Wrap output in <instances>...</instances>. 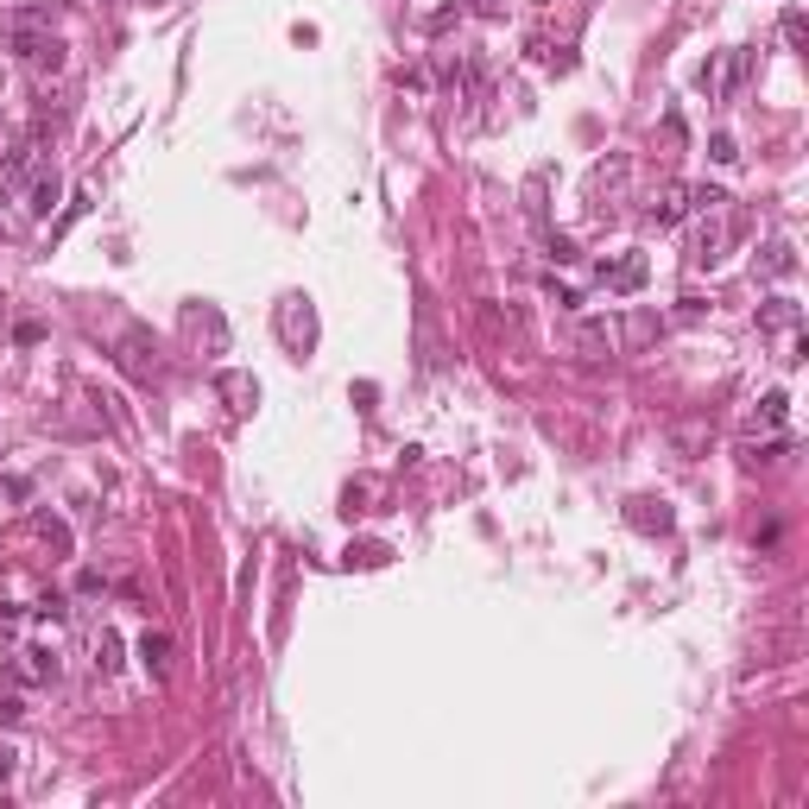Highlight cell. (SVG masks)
<instances>
[{
  "instance_id": "1",
  "label": "cell",
  "mask_w": 809,
  "mask_h": 809,
  "mask_svg": "<svg viewBox=\"0 0 809 809\" xmlns=\"http://www.w3.org/2000/svg\"><path fill=\"white\" fill-rule=\"evenodd\" d=\"M13 51H19L32 70H64V38L45 32V25H13Z\"/></svg>"
},
{
  "instance_id": "2",
  "label": "cell",
  "mask_w": 809,
  "mask_h": 809,
  "mask_svg": "<svg viewBox=\"0 0 809 809\" xmlns=\"http://www.w3.org/2000/svg\"><path fill=\"white\" fill-rule=\"evenodd\" d=\"M38 139H45V121L32 127V139H25L19 152H6V165H0V196H19V190H25V177H32V158H38Z\"/></svg>"
},
{
  "instance_id": "3",
  "label": "cell",
  "mask_w": 809,
  "mask_h": 809,
  "mask_svg": "<svg viewBox=\"0 0 809 809\" xmlns=\"http://www.w3.org/2000/svg\"><path fill=\"white\" fill-rule=\"evenodd\" d=\"M145 355H152V335H145V329H127V335H121V367H127L134 380H152V374H158V361H145Z\"/></svg>"
},
{
  "instance_id": "4",
  "label": "cell",
  "mask_w": 809,
  "mask_h": 809,
  "mask_svg": "<svg viewBox=\"0 0 809 809\" xmlns=\"http://www.w3.org/2000/svg\"><path fill=\"white\" fill-rule=\"evenodd\" d=\"M139 664L152 671V683H165V671H171V633H145L139 639Z\"/></svg>"
},
{
  "instance_id": "5",
  "label": "cell",
  "mask_w": 809,
  "mask_h": 809,
  "mask_svg": "<svg viewBox=\"0 0 809 809\" xmlns=\"http://www.w3.org/2000/svg\"><path fill=\"white\" fill-rule=\"evenodd\" d=\"M626 525H639V532H671V506H658V500H633L626 506Z\"/></svg>"
},
{
  "instance_id": "6",
  "label": "cell",
  "mask_w": 809,
  "mask_h": 809,
  "mask_svg": "<svg viewBox=\"0 0 809 809\" xmlns=\"http://www.w3.org/2000/svg\"><path fill=\"white\" fill-rule=\"evenodd\" d=\"M594 278H601L607 291H639V285H645V260H620V266H601Z\"/></svg>"
},
{
  "instance_id": "7",
  "label": "cell",
  "mask_w": 809,
  "mask_h": 809,
  "mask_svg": "<svg viewBox=\"0 0 809 809\" xmlns=\"http://www.w3.org/2000/svg\"><path fill=\"white\" fill-rule=\"evenodd\" d=\"M689 209H695V196H689V190L676 184V190H664V203L652 209V222H658V228H676V222H683Z\"/></svg>"
},
{
  "instance_id": "8",
  "label": "cell",
  "mask_w": 809,
  "mask_h": 809,
  "mask_svg": "<svg viewBox=\"0 0 809 809\" xmlns=\"http://www.w3.org/2000/svg\"><path fill=\"white\" fill-rule=\"evenodd\" d=\"M64 203V184H57V171H45L38 184H32V215H51Z\"/></svg>"
},
{
  "instance_id": "9",
  "label": "cell",
  "mask_w": 809,
  "mask_h": 809,
  "mask_svg": "<svg viewBox=\"0 0 809 809\" xmlns=\"http://www.w3.org/2000/svg\"><path fill=\"white\" fill-rule=\"evenodd\" d=\"M759 323H765V329H797V323H804V310H797L791 297H772V304L759 310Z\"/></svg>"
},
{
  "instance_id": "10",
  "label": "cell",
  "mask_w": 809,
  "mask_h": 809,
  "mask_svg": "<svg viewBox=\"0 0 809 809\" xmlns=\"http://www.w3.org/2000/svg\"><path fill=\"white\" fill-rule=\"evenodd\" d=\"M575 348H582V361H601V355H607V329L582 323V329H575Z\"/></svg>"
},
{
  "instance_id": "11",
  "label": "cell",
  "mask_w": 809,
  "mask_h": 809,
  "mask_svg": "<svg viewBox=\"0 0 809 809\" xmlns=\"http://www.w3.org/2000/svg\"><path fill=\"white\" fill-rule=\"evenodd\" d=\"M25 664H19V676H32V683H45V676H57V658L51 652H19Z\"/></svg>"
},
{
  "instance_id": "12",
  "label": "cell",
  "mask_w": 809,
  "mask_h": 809,
  "mask_svg": "<svg viewBox=\"0 0 809 809\" xmlns=\"http://www.w3.org/2000/svg\"><path fill=\"white\" fill-rule=\"evenodd\" d=\"M765 272H778V278H791V272H797V254H791L784 241H772V247H765Z\"/></svg>"
},
{
  "instance_id": "13",
  "label": "cell",
  "mask_w": 809,
  "mask_h": 809,
  "mask_svg": "<svg viewBox=\"0 0 809 809\" xmlns=\"http://www.w3.org/2000/svg\"><path fill=\"white\" fill-rule=\"evenodd\" d=\"M83 209H89V196H70V203H64V215H57V228H51V241H64V235L83 222Z\"/></svg>"
},
{
  "instance_id": "14",
  "label": "cell",
  "mask_w": 809,
  "mask_h": 809,
  "mask_svg": "<svg viewBox=\"0 0 809 809\" xmlns=\"http://www.w3.org/2000/svg\"><path fill=\"white\" fill-rule=\"evenodd\" d=\"M386 556H393L386 544H348V563H367V569H374V563H386Z\"/></svg>"
},
{
  "instance_id": "15",
  "label": "cell",
  "mask_w": 809,
  "mask_h": 809,
  "mask_svg": "<svg viewBox=\"0 0 809 809\" xmlns=\"http://www.w3.org/2000/svg\"><path fill=\"white\" fill-rule=\"evenodd\" d=\"M708 158H714V165H734V158H740L734 134H714V139H708Z\"/></svg>"
},
{
  "instance_id": "16",
  "label": "cell",
  "mask_w": 809,
  "mask_h": 809,
  "mask_svg": "<svg viewBox=\"0 0 809 809\" xmlns=\"http://www.w3.org/2000/svg\"><path fill=\"white\" fill-rule=\"evenodd\" d=\"M784 393H765V404H759V417H765V424H784Z\"/></svg>"
},
{
  "instance_id": "17",
  "label": "cell",
  "mask_w": 809,
  "mask_h": 809,
  "mask_svg": "<svg viewBox=\"0 0 809 809\" xmlns=\"http://www.w3.org/2000/svg\"><path fill=\"white\" fill-rule=\"evenodd\" d=\"M544 247H550V260H556V266H563V260H575V241H563V235H550Z\"/></svg>"
},
{
  "instance_id": "18",
  "label": "cell",
  "mask_w": 809,
  "mask_h": 809,
  "mask_svg": "<svg viewBox=\"0 0 809 809\" xmlns=\"http://www.w3.org/2000/svg\"><path fill=\"white\" fill-rule=\"evenodd\" d=\"M784 38H791V45H804V13H797V6L784 13Z\"/></svg>"
},
{
  "instance_id": "19",
  "label": "cell",
  "mask_w": 809,
  "mask_h": 809,
  "mask_svg": "<svg viewBox=\"0 0 809 809\" xmlns=\"http://www.w3.org/2000/svg\"><path fill=\"white\" fill-rule=\"evenodd\" d=\"M13 342H25V348H32V342H45V323H19V329H13Z\"/></svg>"
},
{
  "instance_id": "20",
  "label": "cell",
  "mask_w": 809,
  "mask_h": 809,
  "mask_svg": "<svg viewBox=\"0 0 809 809\" xmlns=\"http://www.w3.org/2000/svg\"><path fill=\"white\" fill-rule=\"evenodd\" d=\"M25 708H19V695H0V721H19Z\"/></svg>"
},
{
  "instance_id": "21",
  "label": "cell",
  "mask_w": 809,
  "mask_h": 809,
  "mask_svg": "<svg viewBox=\"0 0 809 809\" xmlns=\"http://www.w3.org/2000/svg\"><path fill=\"white\" fill-rule=\"evenodd\" d=\"M13 759H19V753H13V746H0V791H6V778H13Z\"/></svg>"
}]
</instances>
